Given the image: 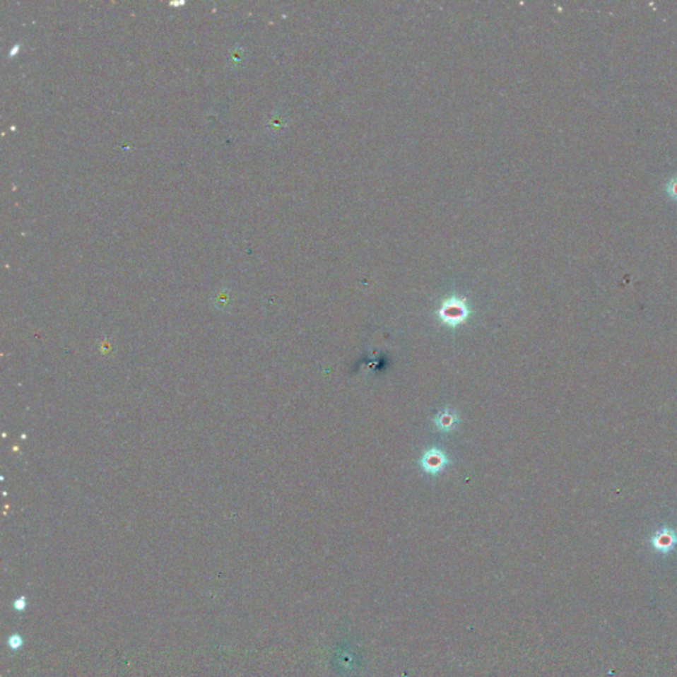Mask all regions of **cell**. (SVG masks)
Segmentation results:
<instances>
[{
  "instance_id": "obj_1",
  "label": "cell",
  "mask_w": 677,
  "mask_h": 677,
  "mask_svg": "<svg viewBox=\"0 0 677 677\" xmlns=\"http://www.w3.org/2000/svg\"><path fill=\"white\" fill-rule=\"evenodd\" d=\"M470 308L464 298L450 297L442 302L437 317L449 329H457L470 318Z\"/></svg>"
},
{
  "instance_id": "obj_2",
  "label": "cell",
  "mask_w": 677,
  "mask_h": 677,
  "mask_svg": "<svg viewBox=\"0 0 677 677\" xmlns=\"http://www.w3.org/2000/svg\"><path fill=\"white\" fill-rule=\"evenodd\" d=\"M449 464H450V458L447 457L446 452L438 447H431L429 450H426L420 459L422 470L432 476L440 475Z\"/></svg>"
},
{
  "instance_id": "obj_3",
  "label": "cell",
  "mask_w": 677,
  "mask_h": 677,
  "mask_svg": "<svg viewBox=\"0 0 677 677\" xmlns=\"http://www.w3.org/2000/svg\"><path fill=\"white\" fill-rule=\"evenodd\" d=\"M432 422H434L437 430L442 431V432H450L459 425L461 420H459L457 411H452L450 408H445L443 411H440L435 416Z\"/></svg>"
},
{
  "instance_id": "obj_5",
  "label": "cell",
  "mask_w": 677,
  "mask_h": 677,
  "mask_svg": "<svg viewBox=\"0 0 677 677\" xmlns=\"http://www.w3.org/2000/svg\"><path fill=\"white\" fill-rule=\"evenodd\" d=\"M668 194L672 196L673 199H677V179L676 180H672L668 185Z\"/></svg>"
},
{
  "instance_id": "obj_4",
  "label": "cell",
  "mask_w": 677,
  "mask_h": 677,
  "mask_svg": "<svg viewBox=\"0 0 677 677\" xmlns=\"http://www.w3.org/2000/svg\"><path fill=\"white\" fill-rule=\"evenodd\" d=\"M244 59H245V49H244V47L236 45V47L230 51V53H229V65H230V68L235 69L237 66H240V65L242 64V61H244Z\"/></svg>"
}]
</instances>
